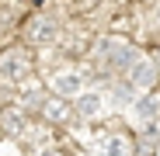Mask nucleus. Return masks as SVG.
Segmentation results:
<instances>
[{
  "instance_id": "obj_1",
  "label": "nucleus",
  "mask_w": 160,
  "mask_h": 156,
  "mask_svg": "<svg viewBox=\"0 0 160 156\" xmlns=\"http://www.w3.org/2000/svg\"><path fill=\"white\" fill-rule=\"evenodd\" d=\"M21 76H28V52H21V49L4 52V59H0V80H21Z\"/></svg>"
},
{
  "instance_id": "obj_2",
  "label": "nucleus",
  "mask_w": 160,
  "mask_h": 156,
  "mask_svg": "<svg viewBox=\"0 0 160 156\" xmlns=\"http://www.w3.org/2000/svg\"><path fill=\"white\" fill-rule=\"evenodd\" d=\"M24 35H28L32 42H52V38H56V24L42 14V17H35V21L28 24V31H24Z\"/></svg>"
},
{
  "instance_id": "obj_3",
  "label": "nucleus",
  "mask_w": 160,
  "mask_h": 156,
  "mask_svg": "<svg viewBox=\"0 0 160 156\" xmlns=\"http://www.w3.org/2000/svg\"><path fill=\"white\" fill-rule=\"evenodd\" d=\"M101 56L108 59L112 66H125V63L132 59V52H129L125 45H115V42H104V45H101Z\"/></svg>"
},
{
  "instance_id": "obj_4",
  "label": "nucleus",
  "mask_w": 160,
  "mask_h": 156,
  "mask_svg": "<svg viewBox=\"0 0 160 156\" xmlns=\"http://www.w3.org/2000/svg\"><path fill=\"white\" fill-rule=\"evenodd\" d=\"M42 111H45V118H49V121H66V118H70V108H66L59 97L45 101V108H42Z\"/></svg>"
},
{
  "instance_id": "obj_5",
  "label": "nucleus",
  "mask_w": 160,
  "mask_h": 156,
  "mask_svg": "<svg viewBox=\"0 0 160 156\" xmlns=\"http://www.w3.org/2000/svg\"><path fill=\"white\" fill-rule=\"evenodd\" d=\"M77 90H80V76H77V73L56 76V94H77Z\"/></svg>"
},
{
  "instance_id": "obj_6",
  "label": "nucleus",
  "mask_w": 160,
  "mask_h": 156,
  "mask_svg": "<svg viewBox=\"0 0 160 156\" xmlns=\"http://www.w3.org/2000/svg\"><path fill=\"white\" fill-rule=\"evenodd\" d=\"M98 108H101V97H98V94H87V97L77 101V111H80V115H94Z\"/></svg>"
},
{
  "instance_id": "obj_7",
  "label": "nucleus",
  "mask_w": 160,
  "mask_h": 156,
  "mask_svg": "<svg viewBox=\"0 0 160 156\" xmlns=\"http://www.w3.org/2000/svg\"><path fill=\"white\" fill-rule=\"evenodd\" d=\"M132 83H153V66L136 63V66H132Z\"/></svg>"
},
{
  "instance_id": "obj_8",
  "label": "nucleus",
  "mask_w": 160,
  "mask_h": 156,
  "mask_svg": "<svg viewBox=\"0 0 160 156\" xmlns=\"http://www.w3.org/2000/svg\"><path fill=\"white\" fill-rule=\"evenodd\" d=\"M108 156H125V142L122 139H112L108 142Z\"/></svg>"
},
{
  "instance_id": "obj_9",
  "label": "nucleus",
  "mask_w": 160,
  "mask_h": 156,
  "mask_svg": "<svg viewBox=\"0 0 160 156\" xmlns=\"http://www.w3.org/2000/svg\"><path fill=\"white\" fill-rule=\"evenodd\" d=\"M157 66H160V52H157Z\"/></svg>"
},
{
  "instance_id": "obj_10",
  "label": "nucleus",
  "mask_w": 160,
  "mask_h": 156,
  "mask_svg": "<svg viewBox=\"0 0 160 156\" xmlns=\"http://www.w3.org/2000/svg\"><path fill=\"white\" fill-rule=\"evenodd\" d=\"M45 156H52V153H45Z\"/></svg>"
},
{
  "instance_id": "obj_11",
  "label": "nucleus",
  "mask_w": 160,
  "mask_h": 156,
  "mask_svg": "<svg viewBox=\"0 0 160 156\" xmlns=\"http://www.w3.org/2000/svg\"><path fill=\"white\" fill-rule=\"evenodd\" d=\"M157 156H160V149H157Z\"/></svg>"
}]
</instances>
